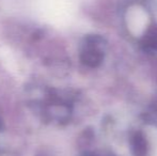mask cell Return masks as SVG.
Instances as JSON below:
<instances>
[{
    "label": "cell",
    "mask_w": 157,
    "mask_h": 156,
    "mask_svg": "<svg viewBox=\"0 0 157 156\" xmlns=\"http://www.w3.org/2000/svg\"><path fill=\"white\" fill-rule=\"evenodd\" d=\"M132 154L134 156H147V143L144 136L141 133H136L132 135L130 139Z\"/></svg>",
    "instance_id": "7a4b0ae2"
},
{
    "label": "cell",
    "mask_w": 157,
    "mask_h": 156,
    "mask_svg": "<svg viewBox=\"0 0 157 156\" xmlns=\"http://www.w3.org/2000/svg\"><path fill=\"white\" fill-rule=\"evenodd\" d=\"M99 41H101V38H98V36H90V38H88L87 47L83 49V51L80 55L81 62L87 65V67H96L103 61L104 55L96 45Z\"/></svg>",
    "instance_id": "6da1fadb"
},
{
    "label": "cell",
    "mask_w": 157,
    "mask_h": 156,
    "mask_svg": "<svg viewBox=\"0 0 157 156\" xmlns=\"http://www.w3.org/2000/svg\"><path fill=\"white\" fill-rule=\"evenodd\" d=\"M143 47L149 49H157V26H151L142 38Z\"/></svg>",
    "instance_id": "3957f363"
}]
</instances>
